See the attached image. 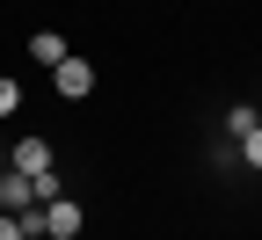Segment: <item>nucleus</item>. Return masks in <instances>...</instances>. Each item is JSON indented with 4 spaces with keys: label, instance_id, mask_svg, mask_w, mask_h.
Returning <instances> with one entry per match:
<instances>
[{
    "label": "nucleus",
    "instance_id": "1",
    "mask_svg": "<svg viewBox=\"0 0 262 240\" xmlns=\"http://www.w3.org/2000/svg\"><path fill=\"white\" fill-rule=\"evenodd\" d=\"M51 88H58L66 102H88V95H95V66H88V58H66V66H51Z\"/></svg>",
    "mask_w": 262,
    "mask_h": 240
},
{
    "label": "nucleus",
    "instance_id": "2",
    "mask_svg": "<svg viewBox=\"0 0 262 240\" xmlns=\"http://www.w3.org/2000/svg\"><path fill=\"white\" fill-rule=\"evenodd\" d=\"M80 226H88V211H80L73 197H51V204H44V240H73Z\"/></svg>",
    "mask_w": 262,
    "mask_h": 240
},
{
    "label": "nucleus",
    "instance_id": "3",
    "mask_svg": "<svg viewBox=\"0 0 262 240\" xmlns=\"http://www.w3.org/2000/svg\"><path fill=\"white\" fill-rule=\"evenodd\" d=\"M29 204H37V182H29L22 167H15V175H0V211H29Z\"/></svg>",
    "mask_w": 262,
    "mask_h": 240
},
{
    "label": "nucleus",
    "instance_id": "4",
    "mask_svg": "<svg viewBox=\"0 0 262 240\" xmlns=\"http://www.w3.org/2000/svg\"><path fill=\"white\" fill-rule=\"evenodd\" d=\"M15 167H22L29 182H44V175H51V146H44V139H22V146H15Z\"/></svg>",
    "mask_w": 262,
    "mask_h": 240
},
{
    "label": "nucleus",
    "instance_id": "5",
    "mask_svg": "<svg viewBox=\"0 0 262 240\" xmlns=\"http://www.w3.org/2000/svg\"><path fill=\"white\" fill-rule=\"evenodd\" d=\"M29 58H37V66H66L73 51H66V37H58V29H37V37H29Z\"/></svg>",
    "mask_w": 262,
    "mask_h": 240
},
{
    "label": "nucleus",
    "instance_id": "6",
    "mask_svg": "<svg viewBox=\"0 0 262 240\" xmlns=\"http://www.w3.org/2000/svg\"><path fill=\"white\" fill-rule=\"evenodd\" d=\"M255 124H262V117L248 110V102H233V110H226V139H248V131H255Z\"/></svg>",
    "mask_w": 262,
    "mask_h": 240
},
{
    "label": "nucleus",
    "instance_id": "7",
    "mask_svg": "<svg viewBox=\"0 0 262 240\" xmlns=\"http://www.w3.org/2000/svg\"><path fill=\"white\" fill-rule=\"evenodd\" d=\"M15 226H22V240H44V204H29V211H15Z\"/></svg>",
    "mask_w": 262,
    "mask_h": 240
},
{
    "label": "nucleus",
    "instance_id": "8",
    "mask_svg": "<svg viewBox=\"0 0 262 240\" xmlns=\"http://www.w3.org/2000/svg\"><path fill=\"white\" fill-rule=\"evenodd\" d=\"M22 110V80H8V73H0V117H15Z\"/></svg>",
    "mask_w": 262,
    "mask_h": 240
},
{
    "label": "nucleus",
    "instance_id": "9",
    "mask_svg": "<svg viewBox=\"0 0 262 240\" xmlns=\"http://www.w3.org/2000/svg\"><path fill=\"white\" fill-rule=\"evenodd\" d=\"M241 160H248V167H262V124L248 131V139H241Z\"/></svg>",
    "mask_w": 262,
    "mask_h": 240
}]
</instances>
